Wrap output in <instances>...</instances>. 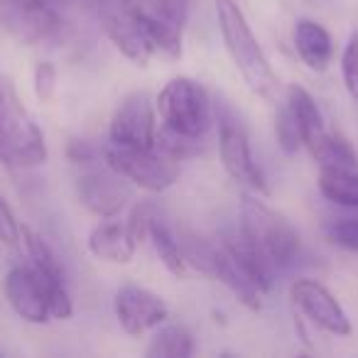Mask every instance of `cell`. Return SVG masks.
<instances>
[{
    "instance_id": "6da1fadb",
    "label": "cell",
    "mask_w": 358,
    "mask_h": 358,
    "mask_svg": "<svg viewBox=\"0 0 358 358\" xmlns=\"http://www.w3.org/2000/svg\"><path fill=\"white\" fill-rule=\"evenodd\" d=\"M214 8L221 40H224V47L236 71L255 96L270 99L278 91V74H275L265 50L260 47L243 8L236 0H214Z\"/></svg>"
},
{
    "instance_id": "7a4b0ae2",
    "label": "cell",
    "mask_w": 358,
    "mask_h": 358,
    "mask_svg": "<svg viewBox=\"0 0 358 358\" xmlns=\"http://www.w3.org/2000/svg\"><path fill=\"white\" fill-rule=\"evenodd\" d=\"M47 157L45 133L25 108L10 76L0 74V164L8 169H35Z\"/></svg>"
},
{
    "instance_id": "3957f363",
    "label": "cell",
    "mask_w": 358,
    "mask_h": 358,
    "mask_svg": "<svg viewBox=\"0 0 358 358\" xmlns=\"http://www.w3.org/2000/svg\"><path fill=\"white\" fill-rule=\"evenodd\" d=\"M238 231L275 268H287L299 253V234L285 214L265 204L263 196L245 189L241 196Z\"/></svg>"
},
{
    "instance_id": "277c9868",
    "label": "cell",
    "mask_w": 358,
    "mask_h": 358,
    "mask_svg": "<svg viewBox=\"0 0 358 358\" xmlns=\"http://www.w3.org/2000/svg\"><path fill=\"white\" fill-rule=\"evenodd\" d=\"M287 106L292 110L294 120L299 125L302 135V148L314 157L319 167H341V169H356L358 155L351 148L346 138L338 130L327 128L324 115L319 110L314 96L304 86L289 84L287 86Z\"/></svg>"
},
{
    "instance_id": "5b68a950",
    "label": "cell",
    "mask_w": 358,
    "mask_h": 358,
    "mask_svg": "<svg viewBox=\"0 0 358 358\" xmlns=\"http://www.w3.org/2000/svg\"><path fill=\"white\" fill-rule=\"evenodd\" d=\"M155 108L169 130L187 138H204L211 125V101L206 89L189 76H174L155 99Z\"/></svg>"
},
{
    "instance_id": "8992f818",
    "label": "cell",
    "mask_w": 358,
    "mask_h": 358,
    "mask_svg": "<svg viewBox=\"0 0 358 358\" xmlns=\"http://www.w3.org/2000/svg\"><path fill=\"white\" fill-rule=\"evenodd\" d=\"M103 162L108 169L128 179L133 187L145 192H167L177 185L182 167L179 159L164 155L157 148H120V145L106 143L103 145Z\"/></svg>"
},
{
    "instance_id": "52a82bcc",
    "label": "cell",
    "mask_w": 358,
    "mask_h": 358,
    "mask_svg": "<svg viewBox=\"0 0 358 358\" xmlns=\"http://www.w3.org/2000/svg\"><path fill=\"white\" fill-rule=\"evenodd\" d=\"M62 25V15L47 0H0V27L25 47L57 40Z\"/></svg>"
},
{
    "instance_id": "ba28073f",
    "label": "cell",
    "mask_w": 358,
    "mask_h": 358,
    "mask_svg": "<svg viewBox=\"0 0 358 358\" xmlns=\"http://www.w3.org/2000/svg\"><path fill=\"white\" fill-rule=\"evenodd\" d=\"M219 155L221 164H224V169L236 185L260 196L270 194L268 177L260 169V164L255 162L248 133L234 115L226 113L219 115Z\"/></svg>"
},
{
    "instance_id": "9c48e42d",
    "label": "cell",
    "mask_w": 358,
    "mask_h": 358,
    "mask_svg": "<svg viewBox=\"0 0 358 358\" xmlns=\"http://www.w3.org/2000/svg\"><path fill=\"white\" fill-rule=\"evenodd\" d=\"M289 299L312 327L322 329L331 336H351L353 327L346 309L341 307L336 294L319 280L297 278L289 285Z\"/></svg>"
},
{
    "instance_id": "30bf717a",
    "label": "cell",
    "mask_w": 358,
    "mask_h": 358,
    "mask_svg": "<svg viewBox=\"0 0 358 358\" xmlns=\"http://www.w3.org/2000/svg\"><path fill=\"white\" fill-rule=\"evenodd\" d=\"M157 135V108L148 94H128L110 115L108 143L120 148H155Z\"/></svg>"
},
{
    "instance_id": "8fae6325",
    "label": "cell",
    "mask_w": 358,
    "mask_h": 358,
    "mask_svg": "<svg viewBox=\"0 0 358 358\" xmlns=\"http://www.w3.org/2000/svg\"><path fill=\"white\" fill-rule=\"evenodd\" d=\"M99 20H101V27H103L106 37L110 40V45H113L125 59L133 62L140 69L150 66V62H152V57H155V50H152V45H150L148 35H145L143 25L138 22V17L125 6V0H110V3L101 6Z\"/></svg>"
},
{
    "instance_id": "7c38bea8",
    "label": "cell",
    "mask_w": 358,
    "mask_h": 358,
    "mask_svg": "<svg viewBox=\"0 0 358 358\" xmlns=\"http://www.w3.org/2000/svg\"><path fill=\"white\" fill-rule=\"evenodd\" d=\"M113 312L120 329L130 336H143L169 319L167 302L157 292L140 285H123L115 289Z\"/></svg>"
},
{
    "instance_id": "4fadbf2b",
    "label": "cell",
    "mask_w": 358,
    "mask_h": 358,
    "mask_svg": "<svg viewBox=\"0 0 358 358\" xmlns=\"http://www.w3.org/2000/svg\"><path fill=\"white\" fill-rule=\"evenodd\" d=\"M133 196L130 182L113 169H89L76 177V199L99 219H115Z\"/></svg>"
},
{
    "instance_id": "5bb4252c",
    "label": "cell",
    "mask_w": 358,
    "mask_h": 358,
    "mask_svg": "<svg viewBox=\"0 0 358 358\" xmlns=\"http://www.w3.org/2000/svg\"><path fill=\"white\" fill-rule=\"evenodd\" d=\"M3 292L22 322L47 324L52 319L47 285L32 265H13L3 280Z\"/></svg>"
},
{
    "instance_id": "9a60e30c",
    "label": "cell",
    "mask_w": 358,
    "mask_h": 358,
    "mask_svg": "<svg viewBox=\"0 0 358 358\" xmlns=\"http://www.w3.org/2000/svg\"><path fill=\"white\" fill-rule=\"evenodd\" d=\"M294 52L302 64L314 74H324L334 62V40L322 22L312 17H299L292 30Z\"/></svg>"
},
{
    "instance_id": "2e32d148",
    "label": "cell",
    "mask_w": 358,
    "mask_h": 358,
    "mask_svg": "<svg viewBox=\"0 0 358 358\" xmlns=\"http://www.w3.org/2000/svg\"><path fill=\"white\" fill-rule=\"evenodd\" d=\"M86 245H89L94 258L113 265H128L135 258V250H138V243L130 236L128 226L113 219H106L103 224L96 226L89 234Z\"/></svg>"
},
{
    "instance_id": "e0dca14e",
    "label": "cell",
    "mask_w": 358,
    "mask_h": 358,
    "mask_svg": "<svg viewBox=\"0 0 358 358\" xmlns=\"http://www.w3.org/2000/svg\"><path fill=\"white\" fill-rule=\"evenodd\" d=\"M221 245L229 250V255L234 258V263L238 265V270L260 289L263 294H268L273 289V265L245 241V236L241 234H229L221 238Z\"/></svg>"
},
{
    "instance_id": "ac0fdd59",
    "label": "cell",
    "mask_w": 358,
    "mask_h": 358,
    "mask_svg": "<svg viewBox=\"0 0 358 358\" xmlns=\"http://www.w3.org/2000/svg\"><path fill=\"white\" fill-rule=\"evenodd\" d=\"M20 238L22 245L27 250V258H30V265L42 275L45 285H62L66 282L64 278V268H62V260L57 258L55 248L37 234L30 226H22L20 229Z\"/></svg>"
},
{
    "instance_id": "d6986e66",
    "label": "cell",
    "mask_w": 358,
    "mask_h": 358,
    "mask_svg": "<svg viewBox=\"0 0 358 358\" xmlns=\"http://www.w3.org/2000/svg\"><path fill=\"white\" fill-rule=\"evenodd\" d=\"M319 192L327 201L346 209H358V174L356 169L319 167Z\"/></svg>"
},
{
    "instance_id": "ffe728a7",
    "label": "cell",
    "mask_w": 358,
    "mask_h": 358,
    "mask_svg": "<svg viewBox=\"0 0 358 358\" xmlns=\"http://www.w3.org/2000/svg\"><path fill=\"white\" fill-rule=\"evenodd\" d=\"M148 358H189L194 356V336L182 324H167L157 327L155 336L145 348Z\"/></svg>"
},
{
    "instance_id": "44dd1931",
    "label": "cell",
    "mask_w": 358,
    "mask_h": 358,
    "mask_svg": "<svg viewBox=\"0 0 358 358\" xmlns=\"http://www.w3.org/2000/svg\"><path fill=\"white\" fill-rule=\"evenodd\" d=\"M148 241L152 243L155 255L159 258V263L164 265L167 273H172L174 278H182L187 270V263L182 258V248H179L177 236L169 231V226L164 221H159L157 216L152 214L148 226Z\"/></svg>"
},
{
    "instance_id": "7402d4cb",
    "label": "cell",
    "mask_w": 358,
    "mask_h": 358,
    "mask_svg": "<svg viewBox=\"0 0 358 358\" xmlns=\"http://www.w3.org/2000/svg\"><path fill=\"white\" fill-rule=\"evenodd\" d=\"M275 140L278 148L282 150L287 157H294L302 148V135H299V125L294 120L292 110H289L287 101L275 108Z\"/></svg>"
},
{
    "instance_id": "603a6c76",
    "label": "cell",
    "mask_w": 358,
    "mask_h": 358,
    "mask_svg": "<svg viewBox=\"0 0 358 358\" xmlns=\"http://www.w3.org/2000/svg\"><path fill=\"white\" fill-rule=\"evenodd\" d=\"M341 79L348 96L358 103V32L348 37L341 55Z\"/></svg>"
},
{
    "instance_id": "cb8c5ba5",
    "label": "cell",
    "mask_w": 358,
    "mask_h": 358,
    "mask_svg": "<svg viewBox=\"0 0 358 358\" xmlns=\"http://www.w3.org/2000/svg\"><path fill=\"white\" fill-rule=\"evenodd\" d=\"M327 241L348 253H358V219H341L327 229Z\"/></svg>"
},
{
    "instance_id": "d4e9b609",
    "label": "cell",
    "mask_w": 358,
    "mask_h": 358,
    "mask_svg": "<svg viewBox=\"0 0 358 358\" xmlns=\"http://www.w3.org/2000/svg\"><path fill=\"white\" fill-rule=\"evenodd\" d=\"M32 86L40 103H50L57 94V66L52 62H37L35 74H32Z\"/></svg>"
},
{
    "instance_id": "484cf974",
    "label": "cell",
    "mask_w": 358,
    "mask_h": 358,
    "mask_svg": "<svg viewBox=\"0 0 358 358\" xmlns=\"http://www.w3.org/2000/svg\"><path fill=\"white\" fill-rule=\"evenodd\" d=\"M20 229L22 226L17 224L15 219V211H13V206L8 204V199L3 194H0V243L8 245V248H15V245H20Z\"/></svg>"
},
{
    "instance_id": "4316f807",
    "label": "cell",
    "mask_w": 358,
    "mask_h": 358,
    "mask_svg": "<svg viewBox=\"0 0 358 358\" xmlns=\"http://www.w3.org/2000/svg\"><path fill=\"white\" fill-rule=\"evenodd\" d=\"M66 157L74 164H94L96 159L103 157V148L94 145L91 140L71 138L69 143H66Z\"/></svg>"
},
{
    "instance_id": "83f0119b",
    "label": "cell",
    "mask_w": 358,
    "mask_h": 358,
    "mask_svg": "<svg viewBox=\"0 0 358 358\" xmlns=\"http://www.w3.org/2000/svg\"><path fill=\"white\" fill-rule=\"evenodd\" d=\"M150 219H152V209H150L148 204H138L133 211H130L128 221H125V226H128L130 236L135 238V243H143V241H148V226H150Z\"/></svg>"
},
{
    "instance_id": "f1b7e54d",
    "label": "cell",
    "mask_w": 358,
    "mask_h": 358,
    "mask_svg": "<svg viewBox=\"0 0 358 358\" xmlns=\"http://www.w3.org/2000/svg\"><path fill=\"white\" fill-rule=\"evenodd\" d=\"M91 3H94L96 8H101V6H106V3H110V0H91Z\"/></svg>"
}]
</instances>
